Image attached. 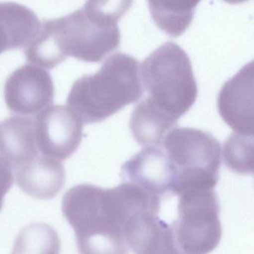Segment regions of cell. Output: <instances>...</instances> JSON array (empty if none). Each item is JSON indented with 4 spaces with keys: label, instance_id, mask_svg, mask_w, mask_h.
I'll return each mask as SVG.
<instances>
[{
    "label": "cell",
    "instance_id": "6da1fadb",
    "mask_svg": "<svg viewBox=\"0 0 254 254\" xmlns=\"http://www.w3.org/2000/svg\"><path fill=\"white\" fill-rule=\"evenodd\" d=\"M62 213L74 230L79 254H128L125 231L131 213L118 187H73L64 194Z\"/></svg>",
    "mask_w": 254,
    "mask_h": 254
},
{
    "label": "cell",
    "instance_id": "7a4b0ae2",
    "mask_svg": "<svg viewBox=\"0 0 254 254\" xmlns=\"http://www.w3.org/2000/svg\"><path fill=\"white\" fill-rule=\"evenodd\" d=\"M119 45L118 25L100 23L80 8L63 17L44 19L29 52L37 64L52 69L69 57L84 62H100Z\"/></svg>",
    "mask_w": 254,
    "mask_h": 254
},
{
    "label": "cell",
    "instance_id": "3957f363",
    "mask_svg": "<svg viewBox=\"0 0 254 254\" xmlns=\"http://www.w3.org/2000/svg\"><path fill=\"white\" fill-rule=\"evenodd\" d=\"M143 93L139 61L126 54L116 53L95 74L76 80L67 103L82 123L90 125L135 103Z\"/></svg>",
    "mask_w": 254,
    "mask_h": 254
},
{
    "label": "cell",
    "instance_id": "277c9868",
    "mask_svg": "<svg viewBox=\"0 0 254 254\" xmlns=\"http://www.w3.org/2000/svg\"><path fill=\"white\" fill-rule=\"evenodd\" d=\"M147 99L158 110L178 121L194 105L198 89L192 64L178 45L167 43L142 64Z\"/></svg>",
    "mask_w": 254,
    "mask_h": 254
},
{
    "label": "cell",
    "instance_id": "5b68a950",
    "mask_svg": "<svg viewBox=\"0 0 254 254\" xmlns=\"http://www.w3.org/2000/svg\"><path fill=\"white\" fill-rule=\"evenodd\" d=\"M174 171L172 193L192 189H214L219 179L220 143L207 131L174 128L163 140Z\"/></svg>",
    "mask_w": 254,
    "mask_h": 254
},
{
    "label": "cell",
    "instance_id": "8992f818",
    "mask_svg": "<svg viewBox=\"0 0 254 254\" xmlns=\"http://www.w3.org/2000/svg\"><path fill=\"white\" fill-rule=\"evenodd\" d=\"M177 219L169 225L179 254L211 253L222 240L219 203L213 189L179 194Z\"/></svg>",
    "mask_w": 254,
    "mask_h": 254
},
{
    "label": "cell",
    "instance_id": "52a82bcc",
    "mask_svg": "<svg viewBox=\"0 0 254 254\" xmlns=\"http://www.w3.org/2000/svg\"><path fill=\"white\" fill-rule=\"evenodd\" d=\"M34 125L37 148L45 156L64 161L82 142L83 123L66 106L48 107L37 115Z\"/></svg>",
    "mask_w": 254,
    "mask_h": 254
},
{
    "label": "cell",
    "instance_id": "ba28073f",
    "mask_svg": "<svg viewBox=\"0 0 254 254\" xmlns=\"http://www.w3.org/2000/svg\"><path fill=\"white\" fill-rule=\"evenodd\" d=\"M55 88L50 74L37 65H22L7 77L4 98L10 112L31 116L40 113L53 101Z\"/></svg>",
    "mask_w": 254,
    "mask_h": 254
},
{
    "label": "cell",
    "instance_id": "9c48e42d",
    "mask_svg": "<svg viewBox=\"0 0 254 254\" xmlns=\"http://www.w3.org/2000/svg\"><path fill=\"white\" fill-rule=\"evenodd\" d=\"M219 114L235 133L254 137V64L228 80L218 98Z\"/></svg>",
    "mask_w": 254,
    "mask_h": 254
},
{
    "label": "cell",
    "instance_id": "30bf717a",
    "mask_svg": "<svg viewBox=\"0 0 254 254\" xmlns=\"http://www.w3.org/2000/svg\"><path fill=\"white\" fill-rule=\"evenodd\" d=\"M121 178L123 182L141 185L162 197L172 191L174 171L164 149L150 146L122 165Z\"/></svg>",
    "mask_w": 254,
    "mask_h": 254
},
{
    "label": "cell",
    "instance_id": "8fae6325",
    "mask_svg": "<svg viewBox=\"0 0 254 254\" xmlns=\"http://www.w3.org/2000/svg\"><path fill=\"white\" fill-rule=\"evenodd\" d=\"M38 154L34 120L13 116L0 122V160L11 169H19Z\"/></svg>",
    "mask_w": 254,
    "mask_h": 254
},
{
    "label": "cell",
    "instance_id": "7c38bea8",
    "mask_svg": "<svg viewBox=\"0 0 254 254\" xmlns=\"http://www.w3.org/2000/svg\"><path fill=\"white\" fill-rule=\"evenodd\" d=\"M65 178V169L61 161L50 157H36L19 168L16 182L30 196L52 199L64 188Z\"/></svg>",
    "mask_w": 254,
    "mask_h": 254
},
{
    "label": "cell",
    "instance_id": "4fadbf2b",
    "mask_svg": "<svg viewBox=\"0 0 254 254\" xmlns=\"http://www.w3.org/2000/svg\"><path fill=\"white\" fill-rule=\"evenodd\" d=\"M42 22L25 6L0 2V55L27 47L40 31Z\"/></svg>",
    "mask_w": 254,
    "mask_h": 254
},
{
    "label": "cell",
    "instance_id": "5bb4252c",
    "mask_svg": "<svg viewBox=\"0 0 254 254\" xmlns=\"http://www.w3.org/2000/svg\"><path fill=\"white\" fill-rule=\"evenodd\" d=\"M177 122L160 111L147 98L139 103L131 115L130 127L142 146H161L167 133Z\"/></svg>",
    "mask_w": 254,
    "mask_h": 254
},
{
    "label": "cell",
    "instance_id": "9a60e30c",
    "mask_svg": "<svg viewBox=\"0 0 254 254\" xmlns=\"http://www.w3.org/2000/svg\"><path fill=\"white\" fill-rule=\"evenodd\" d=\"M201 0H147L156 25L171 37H178L189 28Z\"/></svg>",
    "mask_w": 254,
    "mask_h": 254
},
{
    "label": "cell",
    "instance_id": "2e32d148",
    "mask_svg": "<svg viewBox=\"0 0 254 254\" xmlns=\"http://www.w3.org/2000/svg\"><path fill=\"white\" fill-rule=\"evenodd\" d=\"M61 243L58 233L50 225L30 224L18 234L12 254H60Z\"/></svg>",
    "mask_w": 254,
    "mask_h": 254
},
{
    "label": "cell",
    "instance_id": "e0dca14e",
    "mask_svg": "<svg viewBox=\"0 0 254 254\" xmlns=\"http://www.w3.org/2000/svg\"><path fill=\"white\" fill-rule=\"evenodd\" d=\"M253 138L234 133L224 143V161L227 167L234 173L253 175Z\"/></svg>",
    "mask_w": 254,
    "mask_h": 254
},
{
    "label": "cell",
    "instance_id": "ac0fdd59",
    "mask_svg": "<svg viewBox=\"0 0 254 254\" xmlns=\"http://www.w3.org/2000/svg\"><path fill=\"white\" fill-rule=\"evenodd\" d=\"M134 0H86L83 7L91 17L110 25H118L130 10Z\"/></svg>",
    "mask_w": 254,
    "mask_h": 254
},
{
    "label": "cell",
    "instance_id": "d6986e66",
    "mask_svg": "<svg viewBox=\"0 0 254 254\" xmlns=\"http://www.w3.org/2000/svg\"><path fill=\"white\" fill-rule=\"evenodd\" d=\"M135 254H179L174 246L169 226L161 228Z\"/></svg>",
    "mask_w": 254,
    "mask_h": 254
},
{
    "label": "cell",
    "instance_id": "ffe728a7",
    "mask_svg": "<svg viewBox=\"0 0 254 254\" xmlns=\"http://www.w3.org/2000/svg\"><path fill=\"white\" fill-rule=\"evenodd\" d=\"M13 184L12 169L0 160V211L4 204V196Z\"/></svg>",
    "mask_w": 254,
    "mask_h": 254
},
{
    "label": "cell",
    "instance_id": "44dd1931",
    "mask_svg": "<svg viewBox=\"0 0 254 254\" xmlns=\"http://www.w3.org/2000/svg\"><path fill=\"white\" fill-rule=\"evenodd\" d=\"M224 1L231 3V4H237V3L244 2V1H247V0H224Z\"/></svg>",
    "mask_w": 254,
    "mask_h": 254
}]
</instances>
